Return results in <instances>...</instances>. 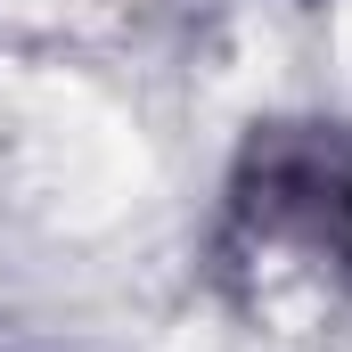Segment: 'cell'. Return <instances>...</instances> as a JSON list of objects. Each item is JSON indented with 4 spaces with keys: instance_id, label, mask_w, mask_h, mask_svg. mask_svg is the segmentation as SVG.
Here are the masks:
<instances>
[{
    "instance_id": "1",
    "label": "cell",
    "mask_w": 352,
    "mask_h": 352,
    "mask_svg": "<svg viewBox=\"0 0 352 352\" xmlns=\"http://www.w3.org/2000/svg\"><path fill=\"white\" fill-rule=\"evenodd\" d=\"M328 41H336V66L352 74V0H336V25H328Z\"/></svg>"
}]
</instances>
